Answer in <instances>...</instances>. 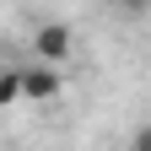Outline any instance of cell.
Here are the masks:
<instances>
[{
    "mask_svg": "<svg viewBox=\"0 0 151 151\" xmlns=\"http://www.w3.org/2000/svg\"><path fill=\"white\" fill-rule=\"evenodd\" d=\"M32 54H38V65H60L70 54V27L65 22H38L32 27Z\"/></svg>",
    "mask_w": 151,
    "mask_h": 151,
    "instance_id": "6da1fadb",
    "label": "cell"
},
{
    "mask_svg": "<svg viewBox=\"0 0 151 151\" xmlns=\"http://www.w3.org/2000/svg\"><path fill=\"white\" fill-rule=\"evenodd\" d=\"M129 151H151V124H140V129H135V140H129Z\"/></svg>",
    "mask_w": 151,
    "mask_h": 151,
    "instance_id": "277c9868",
    "label": "cell"
},
{
    "mask_svg": "<svg viewBox=\"0 0 151 151\" xmlns=\"http://www.w3.org/2000/svg\"><path fill=\"white\" fill-rule=\"evenodd\" d=\"M54 92H60V70H54V65L22 70V97H54Z\"/></svg>",
    "mask_w": 151,
    "mask_h": 151,
    "instance_id": "7a4b0ae2",
    "label": "cell"
},
{
    "mask_svg": "<svg viewBox=\"0 0 151 151\" xmlns=\"http://www.w3.org/2000/svg\"><path fill=\"white\" fill-rule=\"evenodd\" d=\"M22 97V70H6L0 76V103H16Z\"/></svg>",
    "mask_w": 151,
    "mask_h": 151,
    "instance_id": "3957f363",
    "label": "cell"
}]
</instances>
